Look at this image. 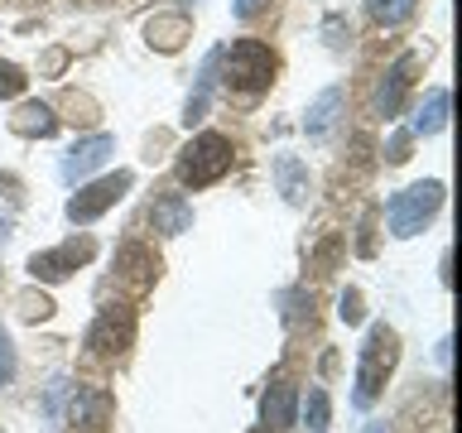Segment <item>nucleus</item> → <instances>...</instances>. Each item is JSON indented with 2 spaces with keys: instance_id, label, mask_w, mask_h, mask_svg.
I'll use <instances>...</instances> for the list:
<instances>
[{
  "instance_id": "1",
  "label": "nucleus",
  "mask_w": 462,
  "mask_h": 433,
  "mask_svg": "<svg viewBox=\"0 0 462 433\" xmlns=\"http://www.w3.org/2000/svg\"><path fill=\"white\" fill-rule=\"evenodd\" d=\"M395 361H400V332L390 323H371L366 342H361V352H356V404L361 410H371V404L381 400Z\"/></svg>"
},
{
  "instance_id": "2",
  "label": "nucleus",
  "mask_w": 462,
  "mask_h": 433,
  "mask_svg": "<svg viewBox=\"0 0 462 433\" xmlns=\"http://www.w3.org/2000/svg\"><path fill=\"white\" fill-rule=\"evenodd\" d=\"M222 68H226L231 92L260 97V92H270L274 72H280V58H274V49L260 39H236L231 49H222Z\"/></svg>"
},
{
  "instance_id": "3",
  "label": "nucleus",
  "mask_w": 462,
  "mask_h": 433,
  "mask_svg": "<svg viewBox=\"0 0 462 433\" xmlns=\"http://www.w3.org/2000/svg\"><path fill=\"white\" fill-rule=\"evenodd\" d=\"M231 159H236V144H231L226 135H217V130H202V135H193L179 150L173 173H179L183 188H208V183H217L231 169Z\"/></svg>"
},
{
  "instance_id": "4",
  "label": "nucleus",
  "mask_w": 462,
  "mask_h": 433,
  "mask_svg": "<svg viewBox=\"0 0 462 433\" xmlns=\"http://www.w3.org/2000/svg\"><path fill=\"white\" fill-rule=\"evenodd\" d=\"M439 207H443V183H439V179L404 188V193H395V198H390V207H385L390 236H400V241L419 236V231H424L433 216H439Z\"/></svg>"
},
{
  "instance_id": "5",
  "label": "nucleus",
  "mask_w": 462,
  "mask_h": 433,
  "mask_svg": "<svg viewBox=\"0 0 462 433\" xmlns=\"http://www.w3.org/2000/svg\"><path fill=\"white\" fill-rule=\"evenodd\" d=\"M130 342H135V309H130V303H106V309L97 313V323L87 327V346H92L101 361L125 356Z\"/></svg>"
},
{
  "instance_id": "6",
  "label": "nucleus",
  "mask_w": 462,
  "mask_h": 433,
  "mask_svg": "<svg viewBox=\"0 0 462 433\" xmlns=\"http://www.w3.org/2000/svg\"><path fill=\"white\" fill-rule=\"evenodd\" d=\"M130 183H135V173H130V169H116V173H106V179L78 188V193L68 198V222H78V226L97 222L101 212H111L116 202L130 193Z\"/></svg>"
},
{
  "instance_id": "7",
  "label": "nucleus",
  "mask_w": 462,
  "mask_h": 433,
  "mask_svg": "<svg viewBox=\"0 0 462 433\" xmlns=\"http://www.w3.org/2000/svg\"><path fill=\"white\" fill-rule=\"evenodd\" d=\"M92 255H97V241L92 236H72V241L58 245V251H39L34 260H29V274L43 280V284H63V280H72V270L87 265Z\"/></svg>"
},
{
  "instance_id": "8",
  "label": "nucleus",
  "mask_w": 462,
  "mask_h": 433,
  "mask_svg": "<svg viewBox=\"0 0 462 433\" xmlns=\"http://www.w3.org/2000/svg\"><path fill=\"white\" fill-rule=\"evenodd\" d=\"M414 72H419V53H400L395 63L385 68V82H381V92H375V115H400L404 111V97H410V87H414Z\"/></svg>"
},
{
  "instance_id": "9",
  "label": "nucleus",
  "mask_w": 462,
  "mask_h": 433,
  "mask_svg": "<svg viewBox=\"0 0 462 433\" xmlns=\"http://www.w3.org/2000/svg\"><path fill=\"white\" fill-rule=\"evenodd\" d=\"M159 270H164V265H159V255L150 251V245H140V241H125L121 251H116V274H121L135 294H144V289L159 280Z\"/></svg>"
},
{
  "instance_id": "10",
  "label": "nucleus",
  "mask_w": 462,
  "mask_h": 433,
  "mask_svg": "<svg viewBox=\"0 0 462 433\" xmlns=\"http://www.w3.org/2000/svg\"><path fill=\"white\" fill-rule=\"evenodd\" d=\"M111 150H116L111 135H87V140H78V144L68 150V159H63V179L78 183V179H87V173H97V169L111 159Z\"/></svg>"
},
{
  "instance_id": "11",
  "label": "nucleus",
  "mask_w": 462,
  "mask_h": 433,
  "mask_svg": "<svg viewBox=\"0 0 462 433\" xmlns=\"http://www.w3.org/2000/svg\"><path fill=\"white\" fill-rule=\"evenodd\" d=\"M260 419H265V428H294L299 424V390L284 381H274L265 390V400H260Z\"/></svg>"
},
{
  "instance_id": "12",
  "label": "nucleus",
  "mask_w": 462,
  "mask_h": 433,
  "mask_svg": "<svg viewBox=\"0 0 462 433\" xmlns=\"http://www.w3.org/2000/svg\"><path fill=\"white\" fill-rule=\"evenodd\" d=\"M10 130H14V135H39V140H49L53 130H58V115L43 106V101H24V106L10 115Z\"/></svg>"
},
{
  "instance_id": "13",
  "label": "nucleus",
  "mask_w": 462,
  "mask_h": 433,
  "mask_svg": "<svg viewBox=\"0 0 462 433\" xmlns=\"http://www.w3.org/2000/svg\"><path fill=\"white\" fill-rule=\"evenodd\" d=\"M448 101H453V97H448V87H433L429 101L419 106V115L410 121V135H439V130L448 125Z\"/></svg>"
},
{
  "instance_id": "14",
  "label": "nucleus",
  "mask_w": 462,
  "mask_h": 433,
  "mask_svg": "<svg viewBox=\"0 0 462 433\" xmlns=\"http://www.w3.org/2000/svg\"><path fill=\"white\" fill-rule=\"evenodd\" d=\"M337 111H342V87H328V92L309 106V115H303V130H309L313 140H323L332 130V121H337Z\"/></svg>"
},
{
  "instance_id": "15",
  "label": "nucleus",
  "mask_w": 462,
  "mask_h": 433,
  "mask_svg": "<svg viewBox=\"0 0 462 433\" xmlns=\"http://www.w3.org/2000/svg\"><path fill=\"white\" fill-rule=\"evenodd\" d=\"M154 226L164 231V236H179V231L193 226V207L179 198V193H169V198H159L154 202Z\"/></svg>"
},
{
  "instance_id": "16",
  "label": "nucleus",
  "mask_w": 462,
  "mask_h": 433,
  "mask_svg": "<svg viewBox=\"0 0 462 433\" xmlns=\"http://www.w3.org/2000/svg\"><path fill=\"white\" fill-rule=\"evenodd\" d=\"M144 34H150L154 49L173 53V49L188 39V20H183V14H159V20H150V29H144Z\"/></svg>"
},
{
  "instance_id": "17",
  "label": "nucleus",
  "mask_w": 462,
  "mask_h": 433,
  "mask_svg": "<svg viewBox=\"0 0 462 433\" xmlns=\"http://www.w3.org/2000/svg\"><path fill=\"white\" fill-rule=\"evenodd\" d=\"M366 10H371L375 24L395 29V24H404V20H410V14L419 10V0H366Z\"/></svg>"
},
{
  "instance_id": "18",
  "label": "nucleus",
  "mask_w": 462,
  "mask_h": 433,
  "mask_svg": "<svg viewBox=\"0 0 462 433\" xmlns=\"http://www.w3.org/2000/svg\"><path fill=\"white\" fill-rule=\"evenodd\" d=\"M328 419H332L328 390H309V404H303V424H309V433H328Z\"/></svg>"
},
{
  "instance_id": "19",
  "label": "nucleus",
  "mask_w": 462,
  "mask_h": 433,
  "mask_svg": "<svg viewBox=\"0 0 462 433\" xmlns=\"http://www.w3.org/2000/svg\"><path fill=\"white\" fill-rule=\"evenodd\" d=\"M280 183H284V198L289 202H303V169H299V159H280Z\"/></svg>"
},
{
  "instance_id": "20",
  "label": "nucleus",
  "mask_w": 462,
  "mask_h": 433,
  "mask_svg": "<svg viewBox=\"0 0 462 433\" xmlns=\"http://www.w3.org/2000/svg\"><path fill=\"white\" fill-rule=\"evenodd\" d=\"M24 87H29L24 68H14V63H0V97H20Z\"/></svg>"
},
{
  "instance_id": "21",
  "label": "nucleus",
  "mask_w": 462,
  "mask_h": 433,
  "mask_svg": "<svg viewBox=\"0 0 462 433\" xmlns=\"http://www.w3.org/2000/svg\"><path fill=\"white\" fill-rule=\"evenodd\" d=\"M10 381H14V346L5 337V327H0V390H5Z\"/></svg>"
},
{
  "instance_id": "22",
  "label": "nucleus",
  "mask_w": 462,
  "mask_h": 433,
  "mask_svg": "<svg viewBox=\"0 0 462 433\" xmlns=\"http://www.w3.org/2000/svg\"><path fill=\"white\" fill-rule=\"evenodd\" d=\"M361 313H366V309H361V294H356V289H346V294H342V323H361Z\"/></svg>"
},
{
  "instance_id": "23",
  "label": "nucleus",
  "mask_w": 462,
  "mask_h": 433,
  "mask_svg": "<svg viewBox=\"0 0 462 433\" xmlns=\"http://www.w3.org/2000/svg\"><path fill=\"white\" fill-rule=\"evenodd\" d=\"M410 140H414V135H410V130H400V135H395V140H390V154H385V159H390V164H404V159H410Z\"/></svg>"
},
{
  "instance_id": "24",
  "label": "nucleus",
  "mask_w": 462,
  "mask_h": 433,
  "mask_svg": "<svg viewBox=\"0 0 462 433\" xmlns=\"http://www.w3.org/2000/svg\"><path fill=\"white\" fill-rule=\"evenodd\" d=\"M342 29H346V24H342V14H332V20L323 24V34H328V49H342Z\"/></svg>"
},
{
  "instance_id": "25",
  "label": "nucleus",
  "mask_w": 462,
  "mask_h": 433,
  "mask_svg": "<svg viewBox=\"0 0 462 433\" xmlns=\"http://www.w3.org/2000/svg\"><path fill=\"white\" fill-rule=\"evenodd\" d=\"M260 10H265V0H236V14H241V20H255Z\"/></svg>"
},
{
  "instance_id": "26",
  "label": "nucleus",
  "mask_w": 462,
  "mask_h": 433,
  "mask_svg": "<svg viewBox=\"0 0 462 433\" xmlns=\"http://www.w3.org/2000/svg\"><path fill=\"white\" fill-rule=\"evenodd\" d=\"M366 433H385V424H371V428H366Z\"/></svg>"
},
{
  "instance_id": "27",
  "label": "nucleus",
  "mask_w": 462,
  "mask_h": 433,
  "mask_svg": "<svg viewBox=\"0 0 462 433\" xmlns=\"http://www.w3.org/2000/svg\"><path fill=\"white\" fill-rule=\"evenodd\" d=\"M255 433H270V428H255Z\"/></svg>"
},
{
  "instance_id": "28",
  "label": "nucleus",
  "mask_w": 462,
  "mask_h": 433,
  "mask_svg": "<svg viewBox=\"0 0 462 433\" xmlns=\"http://www.w3.org/2000/svg\"><path fill=\"white\" fill-rule=\"evenodd\" d=\"M193 5H198V0H193Z\"/></svg>"
}]
</instances>
